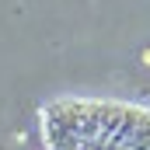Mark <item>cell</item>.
Segmentation results:
<instances>
[{"mask_svg": "<svg viewBox=\"0 0 150 150\" xmlns=\"http://www.w3.org/2000/svg\"><path fill=\"white\" fill-rule=\"evenodd\" d=\"M45 150H150V105L52 98L38 112Z\"/></svg>", "mask_w": 150, "mask_h": 150, "instance_id": "cell-1", "label": "cell"}]
</instances>
